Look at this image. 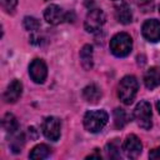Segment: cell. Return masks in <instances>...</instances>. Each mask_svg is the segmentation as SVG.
<instances>
[{"label": "cell", "mask_w": 160, "mask_h": 160, "mask_svg": "<svg viewBox=\"0 0 160 160\" xmlns=\"http://www.w3.org/2000/svg\"><path fill=\"white\" fill-rule=\"evenodd\" d=\"M45 1H49V0H45Z\"/></svg>", "instance_id": "obj_27"}, {"label": "cell", "mask_w": 160, "mask_h": 160, "mask_svg": "<svg viewBox=\"0 0 160 160\" xmlns=\"http://www.w3.org/2000/svg\"><path fill=\"white\" fill-rule=\"evenodd\" d=\"M115 18L119 22H121L124 25L130 24L132 20V14H131L130 6L125 2H121L120 5H118L115 8Z\"/></svg>", "instance_id": "obj_13"}, {"label": "cell", "mask_w": 160, "mask_h": 160, "mask_svg": "<svg viewBox=\"0 0 160 160\" xmlns=\"http://www.w3.org/2000/svg\"><path fill=\"white\" fill-rule=\"evenodd\" d=\"M24 144H25V138L22 134H18L10 142V149L12 150V152L18 154L21 151V149L24 148Z\"/></svg>", "instance_id": "obj_20"}, {"label": "cell", "mask_w": 160, "mask_h": 160, "mask_svg": "<svg viewBox=\"0 0 160 160\" xmlns=\"http://www.w3.org/2000/svg\"><path fill=\"white\" fill-rule=\"evenodd\" d=\"M82 98L86 102H90V104H96L100 98H101V90L98 85L95 84H90L88 86L84 88L82 90Z\"/></svg>", "instance_id": "obj_14"}, {"label": "cell", "mask_w": 160, "mask_h": 160, "mask_svg": "<svg viewBox=\"0 0 160 160\" xmlns=\"http://www.w3.org/2000/svg\"><path fill=\"white\" fill-rule=\"evenodd\" d=\"M105 22V14L101 9H91L85 19V29L89 32H95L101 29Z\"/></svg>", "instance_id": "obj_5"}, {"label": "cell", "mask_w": 160, "mask_h": 160, "mask_svg": "<svg viewBox=\"0 0 160 160\" xmlns=\"http://www.w3.org/2000/svg\"><path fill=\"white\" fill-rule=\"evenodd\" d=\"M50 148L45 144H40V145H36L29 154V158L30 159H46L49 155H50Z\"/></svg>", "instance_id": "obj_17"}, {"label": "cell", "mask_w": 160, "mask_h": 160, "mask_svg": "<svg viewBox=\"0 0 160 160\" xmlns=\"http://www.w3.org/2000/svg\"><path fill=\"white\" fill-rule=\"evenodd\" d=\"M91 158H98V159H100L101 156H100V154H92V155H89V156H88V159H91Z\"/></svg>", "instance_id": "obj_24"}, {"label": "cell", "mask_w": 160, "mask_h": 160, "mask_svg": "<svg viewBox=\"0 0 160 160\" xmlns=\"http://www.w3.org/2000/svg\"><path fill=\"white\" fill-rule=\"evenodd\" d=\"M156 108H158V111L160 112V100L158 101V104H156Z\"/></svg>", "instance_id": "obj_25"}, {"label": "cell", "mask_w": 160, "mask_h": 160, "mask_svg": "<svg viewBox=\"0 0 160 160\" xmlns=\"http://www.w3.org/2000/svg\"><path fill=\"white\" fill-rule=\"evenodd\" d=\"M144 82H145V86L150 90L159 86L160 85V70L156 66H151L150 69H148L144 75Z\"/></svg>", "instance_id": "obj_12"}, {"label": "cell", "mask_w": 160, "mask_h": 160, "mask_svg": "<svg viewBox=\"0 0 160 160\" xmlns=\"http://www.w3.org/2000/svg\"><path fill=\"white\" fill-rule=\"evenodd\" d=\"M80 62L81 66L85 70H91L94 66V60H92V48L90 45H84L80 50Z\"/></svg>", "instance_id": "obj_15"}, {"label": "cell", "mask_w": 160, "mask_h": 160, "mask_svg": "<svg viewBox=\"0 0 160 160\" xmlns=\"http://www.w3.org/2000/svg\"><path fill=\"white\" fill-rule=\"evenodd\" d=\"M109 120L108 112L104 110H91L84 115V128L90 132H99Z\"/></svg>", "instance_id": "obj_3"}, {"label": "cell", "mask_w": 160, "mask_h": 160, "mask_svg": "<svg viewBox=\"0 0 160 160\" xmlns=\"http://www.w3.org/2000/svg\"><path fill=\"white\" fill-rule=\"evenodd\" d=\"M132 49V39L126 32H119L110 40V50L118 58H124L130 54Z\"/></svg>", "instance_id": "obj_2"}, {"label": "cell", "mask_w": 160, "mask_h": 160, "mask_svg": "<svg viewBox=\"0 0 160 160\" xmlns=\"http://www.w3.org/2000/svg\"><path fill=\"white\" fill-rule=\"evenodd\" d=\"M159 12H160V6H159Z\"/></svg>", "instance_id": "obj_26"}, {"label": "cell", "mask_w": 160, "mask_h": 160, "mask_svg": "<svg viewBox=\"0 0 160 160\" xmlns=\"http://www.w3.org/2000/svg\"><path fill=\"white\" fill-rule=\"evenodd\" d=\"M150 159H160V148H155L149 152Z\"/></svg>", "instance_id": "obj_23"}, {"label": "cell", "mask_w": 160, "mask_h": 160, "mask_svg": "<svg viewBox=\"0 0 160 160\" xmlns=\"http://www.w3.org/2000/svg\"><path fill=\"white\" fill-rule=\"evenodd\" d=\"M22 24H24V28L26 30H29V31H35V30H38L40 28L39 20L35 19V18H32V16H25Z\"/></svg>", "instance_id": "obj_21"}, {"label": "cell", "mask_w": 160, "mask_h": 160, "mask_svg": "<svg viewBox=\"0 0 160 160\" xmlns=\"http://www.w3.org/2000/svg\"><path fill=\"white\" fill-rule=\"evenodd\" d=\"M129 119H128V115H126V111L124 109H120V108H116L114 110V124L118 129H122L126 124H128Z\"/></svg>", "instance_id": "obj_18"}, {"label": "cell", "mask_w": 160, "mask_h": 160, "mask_svg": "<svg viewBox=\"0 0 160 160\" xmlns=\"http://www.w3.org/2000/svg\"><path fill=\"white\" fill-rule=\"evenodd\" d=\"M134 118L138 122V125L144 129V130H149L152 125L151 118H152V112H151V105L148 101H140L135 110H134Z\"/></svg>", "instance_id": "obj_4"}, {"label": "cell", "mask_w": 160, "mask_h": 160, "mask_svg": "<svg viewBox=\"0 0 160 160\" xmlns=\"http://www.w3.org/2000/svg\"><path fill=\"white\" fill-rule=\"evenodd\" d=\"M42 134L45 135V138H48L51 141H56L60 138V129H61V122L58 118L55 116H48L42 125Z\"/></svg>", "instance_id": "obj_6"}, {"label": "cell", "mask_w": 160, "mask_h": 160, "mask_svg": "<svg viewBox=\"0 0 160 160\" xmlns=\"http://www.w3.org/2000/svg\"><path fill=\"white\" fill-rule=\"evenodd\" d=\"M2 128L6 132L14 134L16 132V130H19V122L16 120V118L11 114V112H6L2 118Z\"/></svg>", "instance_id": "obj_16"}, {"label": "cell", "mask_w": 160, "mask_h": 160, "mask_svg": "<svg viewBox=\"0 0 160 160\" xmlns=\"http://www.w3.org/2000/svg\"><path fill=\"white\" fill-rule=\"evenodd\" d=\"M122 150H124V152L128 158L136 159L142 151V144H141L140 139L136 135L130 134V135L126 136V139L122 144Z\"/></svg>", "instance_id": "obj_8"}, {"label": "cell", "mask_w": 160, "mask_h": 160, "mask_svg": "<svg viewBox=\"0 0 160 160\" xmlns=\"http://www.w3.org/2000/svg\"><path fill=\"white\" fill-rule=\"evenodd\" d=\"M138 89H139V84H138V80L135 76L132 75H126L124 76L120 82H119V86H118V95H119V99L125 104V105H130L135 96H136V92H138Z\"/></svg>", "instance_id": "obj_1"}, {"label": "cell", "mask_w": 160, "mask_h": 160, "mask_svg": "<svg viewBox=\"0 0 160 160\" xmlns=\"http://www.w3.org/2000/svg\"><path fill=\"white\" fill-rule=\"evenodd\" d=\"M106 152L109 158H119L120 155V142L118 139H114L106 145Z\"/></svg>", "instance_id": "obj_19"}, {"label": "cell", "mask_w": 160, "mask_h": 160, "mask_svg": "<svg viewBox=\"0 0 160 160\" xmlns=\"http://www.w3.org/2000/svg\"><path fill=\"white\" fill-rule=\"evenodd\" d=\"M18 0H1V6L6 12H12L16 8Z\"/></svg>", "instance_id": "obj_22"}, {"label": "cell", "mask_w": 160, "mask_h": 160, "mask_svg": "<svg viewBox=\"0 0 160 160\" xmlns=\"http://www.w3.org/2000/svg\"><path fill=\"white\" fill-rule=\"evenodd\" d=\"M29 75L36 84H42L48 76L46 64L41 59H34L29 65Z\"/></svg>", "instance_id": "obj_7"}, {"label": "cell", "mask_w": 160, "mask_h": 160, "mask_svg": "<svg viewBox=\"0 0 160 160\" xmlns=\"http://www.w3.org/2000/svg\"><path fill=\"white\" fill-rule=\"evenodd\" d=\"M142 36L150 42H158L160 40V21L156 19L146 20L141 26Z\"/></svg>", "instance_id": "obj_9"}, {"label": "cell", "mask_w": 160, "mask_h": 160, "mask_svg": "<svg viewBox=\"0 0 160 160\" xmlns=\"http://www.w3.org/2000/svg\"><path fill=\"white\" fill-rule=\"evenodd\" d=\"M45 20L51 25H58L66 20V12L62 11V9L55 4L49 5L44 11Z\"/></svg>", "instance_id": "obj_10"}, {"label": "cell", "mask_w": 160, "mask_h": 160, "mask_svg": "<svg viewBox=\"0 0 160 160\" xmlns=\"http://www.w3.org/2000/svg\"><path fill=\"white\" fill-rule=\"evenodd\" d=\"M21 94H22V84L15 79L8 85V88L4 92V100L8 104L16 102L19 100V98L21 96Z\"/></svg>", "instance_id": "obj_11"}]
</instances>
